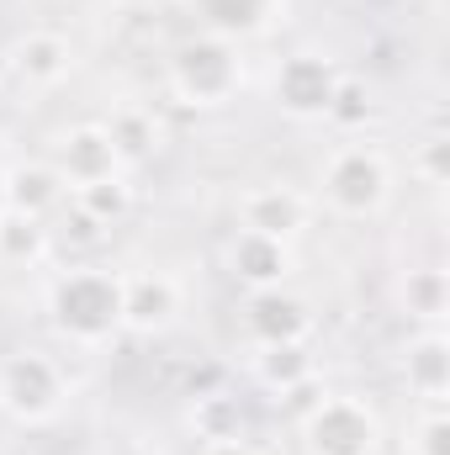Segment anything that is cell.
Returning <instances> with one entry per match:
<instances>
[{
  "label": "cell",
  "instance_id": "5",
  "mask_svg": "<svg viewBox=\"0 0 450 455\" xmlns=\"http://www.w3.org/2000/svg\"><path fill=\"white\" fill-rule=\"evenodd\" d=\"M170 91L186 101V107H228L238 91H244V59H238V43L228 37H191L175 48L170 59Z\"/></svg>",
  "mask_w": 450,
  "mask_h": 455
},
{
  "label": "cell",
  "instance_id": "23",
  "mask_svg": "<svg viewBox=\"0 0 450 455\" xmlns=\"http://www.w3.org/2000/svg\"><path fill=\"white\" fill-rule=\"evenodd\" d=\"M366 116H371V91H366L360 80H350V75H344V80L334 85V101H329L324 122H334V127L350 132V127H360Z\"/></svg>",
  "mask_w": 450,
  "mask_h": 455
},
{
  "label": "cell",
  "instance_id": "3",
  "mask_svg": "<svg viewBox=\"0 0 450 455\" xmlns=\"http://www.w3.org/2000/svg\"><path fill=\"white\" fill-rule=\"evenodd\" d=\"M69 403V371L48 349H11L0 360V413L11 424H53Z\"/></svg>",
  "mask_w": 450,
  "mask_h": 455
},
{
  "label": "cell",
  "instance_id": "13",
  "mask_svg": "<svg viewBox=\"0 0 450 455\" xmlns=\"http://www.w3.org/2000/svg\"><path fill=\"white\" fill-rule=\"evenodd\" d=\"M403 376H408V392L419 403H446L450 397V344L440 329H419V339L408 344Z\"/></svg>",
  "mask_w": 450,
  "mask_h": 455
},
{
  "label": "cell",
  "instance_id": "17",
  "mask_svg": "<svg viewBox=\"0 0 450 455\" xmlns=\"http://www.w3.org/2000/svg\"><path fill=\"white\" fill-rule=\"evenodd\" d=\"M398 302L419 329H440L450 313V275L440 265H419L398 281Z\"/></svg>",
  "mask_w": 450,
  "mask_h": 455
},
{
  "label": "cell",
  "instance_id": "4",
  "mask_svg": "<svg viewBox=\"0 0 450 455\" xmlns=\"http://www.w3.org/2000/svg\"><path fill=\"white\" fill-rule=\"evenodd\" d=\"M297 435L308 455H376L382 451V413L355 392H324L308 413H297Z\"/></svg>",
  "mask_w": 450,
  "mask_h": 455
},
{
  "label": "cell",
  "instance_id": "22",
  "mask_svg": "<svg viewBox=\"0 0 450 455\" xmlns=\"http://www.w3.org/2000/svg\"><path fill=\"white\" fill-rule=\"evenodd\" d=\"M191 429H197L202 445L207 440H228V435H244V413H238V403L228 392H207V397L191 403Z\"/></svg>",
  "mask_w": 450,
  "mask_h": 455
},
{
  "label": "cell",
  "instance_id": "24",
  "mask_svg": "<svg viewBox=\"0 0 450 455\" xmlns=\"http://www.w3.org/2000/svg\"><path fill=\"white\" fill-rule=\"evenodd\" d=\"M414 175H419L424 186H435V191L446 186L450 180V143L446 138H424V143L414 148Z\"/></svg>",
  "mask_w": 450,
  "mask_h": 455
},
{
  "label": "cell",
  "instance_id": "1",
  "mask_svg": "<svg viewBox=\"0 0 450 455\" xmlns=\"http://www.w3.org/2000/svg\"><path fill=\"white\" fill-rule=\"evenodd\" d=\"M48 323L75 349H101L122 334V270L75 265L48 281Z\"/></svg>",
  "mask_w": 450,
  "mask_h": 455
},
{
  "label": "cell",
  "instance_id": "9",
  "mask_svg": "<svg viewBox=\"0 0 450 455\" xmlns=\"http://www.w3.org/2000/svg\"><path fill=\"white\" fill-rule=\"evenodd\" d=\"M5 69H11L16 85H27V91H53V85H64L69 69H75V43H69L64 32H48V27L21 32V37L5 48Z\"/></svg>",
  "mask_w": 450,
  "mask_h": 455
},
{
  "label": "cell",
  "instance_id": "19",
  "mask_svg": "<svg viewBox=\"0 0 450 455\" xmlns=\"http://www.w3.org/2000/svg\"><path fill=\"white\" fill-rule=\"evenodd\" d=\"M69 207H75V212H85V218H91L96 228L122 223V218L133 212V180H127V170H117V175H101V180H91V186L69 191Z\"/></svg>",
  "mask_w": 450,
  "mask_h": 455
},
{
  "label": "cell",
  "instance_id": "6",
  "mask_svg": "<svg viewBox=\"0 0 450 455\" xmlns=\"http://www.w3.org/2000/svg\"><path fill=\"white\" fill-rule=\"evenodd\" d=\"M339 80H344V69H339L334 59H324V53H292V59H281V69L270 80V101L286 116H297V122H324Z\"/></svg>",
  "mask_w": 450,
  "mask_h": 455
},
{
  "label": "cell",
  "instance_id": "7",
  "mask_svg": "<svg viewBox=\"0 0 450 455\" xmlns=\"http://www.w3.org/2000/svg\"><path fill=\"white\" fill-rule=\"evenodd\" d=\"M181 281L170 270H127L122 275V329L127 334H165L181 318Z\"/></svg>",
  "mask_w": 450,
  "mask_h": 455
},
{
  "label": "cell",
  "instance_id": "8",
  "mask_svg": "<svg viewBox=\"0 0 450 455\" xmlns=\"http://www.w3.org/2000/svg\"><path fill=\"white\" fill-rule=\"evenodd\" d=\"M313 196L308 191H297V186H286V180H265V186H249L244 196H238V228H249V233H270V238H297L302 228L313 223Z\"/></svg>",
  "mask_w": 450,
  "mask_h": 455
},
{
  "label": "cell",
  "instance_id": "11",
  "mask_svg": "<svg viewBox=\"0 0 450 455\" xmlns=\"http://www.w3.org/2000/svg\"><path fill=\"white\" fill-rule=\"evenodd\" d=\"M48 170L59 175L64 191H80V186H91V180H101V175H117L122 164H117V148H112V138H107V127H101V122H85V127H69V132L59 138Z\"/></svg>",
  "mask_w": 450,
  "mask_h": 455
},
{
  "label": "cell",
  "instance_id": "20",
  "mask_svg": "<svg viewBox=\"0 0 450 455\" xmlns=\"http://www.w3.org/2000/svg\"><path fill=\"white\" fill-rule=\"evenodd\" d=\"M53 249V233L43 228V218H27L16 207L0 212V259L5 265H43Z\"/></svg>",
  "mask_w": 450,
  "mask_h": 455
},
{
  "label": "cell",
  "instance_id": "14",
  "mask_svg": "<svg viewBox=\"0 0 450 455\" xmlns=\"http://www.w3.org/2000/svg\"><path fill=\"white\" fill-rule=\"evenodd\" d=\"M249 371H254V381H260L265 392H276V397H286V392L318 381V365H313V355H308V339L302 344H254Z\"/></svg>",
  "mask_w": 450,
  "mask_h": 455
},
{
  "label": "cell",
  "instance_id": "2",
  "mask_svg": "<svg viewBox=\"0 0 450 455\" xmlns=\"http://www.w3.org/2000/svg\"><path fill=\"white\" fill-rule=\"evenodd\" d=\"M392 196V159L376 143H334L318 170V196L334 218H376Z\"/></svg>",
  "mask_w": 450,
  "mask_h": 455
},
{
  "label": "cell",
  "instance_id": "21",
  "mask_svg": "<svg viewBox=\"0 0 450 455\" xmlns=\"http://www.w3.org/2000/svg\"><path fill=\"white\" fill-rule=\"evenodd\" d=\"M403 455H450L446 403H419V413L403 429Z\"/></svg>",
  "mask_w": 450,
  "mask_h": 455
},
{
  "label": "cell",
  "instance_id": "18",
  "mask_svg": "<svg viewBox=\"0 0 450 455\" xmlns=\"http://www.w3.org/2000/svg\"><path fill=\"white\" fill-rule=\"evenodd\" d=\"M64 186L48 164H27V170H5V202L27 218H48L53 207H64Z\"/></svg>",
  "mask_w": 450,
  "mask_h": 455
},
{
  "label": "cell",
  "instance_id": "10",
  "mask_svg": "<svg viewBox=\"0 0 450 455\" xmlns=\"http://www.w3.org/2000/svg\"><path fill=\"white\" fill-rule=\"evenodd\" d=\"M228 270H233V281H244L249 291H276V286L292 281L297 254H292L286 238H270V233H249V228H238L233 243H228Z\"/></svg>",
  "mask_w": 450,
  "mask_h": 455
},
{
  "label": "cell",
  "instance_id": "25",
  "mask_svg": "<svg viewBox=\"0 0 450 455\" xmlns=\"http://www.w3.org/2000/svg\"><path fill=\"white\" fill-rule=\"evenodd\" d=\"M202 455H265L254 440H244V435H228V440H207Z\"/></svg>",
  "mask_w": 450,
  "mask_h": 455
},
{
  "label": "cell",
  "instance_id": "26",
  "mask_svg": "<svg viewBox=\"0 0 450 455\" xmlns=\"http://www.w3.org/2000/svg\"><path fill=\"white\" fill-rule=\"evenodd\" d=\"M5 207H11V202H5V170H0V212H5Z\"/></svg>",
  "mask_w": 450,
  "mask_h": 455
},
{
  "label": "cell",
  "instance_id": "15",
  "mask_svg": "<svg viewBox=\"0 0 450 455\" xmlns=\"http://www.w3.org/2000/svg\"><path fill=\"white\" fill-rule=\"evenodd\" d=\"M101 127H107V138H112L117 164H122V170L143 164V159H149V154H159V143H165V127H159L154 107H138V101H122Z\"/></svg>",
  "mask_w": 450,
  "mask_h": 455
},
{
  "label": "cell",
  "instance_id": "12",
  "mask_svg": "<svg viewBox=\"0 0 450 455\" xmlns=\"http://www.w3.org/2000/svg\"><path fill=\"white\" fill-rule=\"evenodd\" d=\"M244 329H249L254 344H302L313 334V318H308V307L286 286H276V291H249Z\"/></svg>",
  "mask_w": 450,
  "mask_h": 455
},
{
  "label": "cell",
  "instance_id": "16",
  "mask_svg": "<svg viewBox=\"0 0 450 455\" xmlns=\"http://www.w3.org/2000/svg\"><path fill=\"white\" fill-rule=\"evenodd\" d=\"M276 5L281 0H191V11L202 16V27L213 37H228V43L265 32L276 21Z\"/></svg>",
  "mask_w": 450,
  "mask_h": 455
}]
</instances>
